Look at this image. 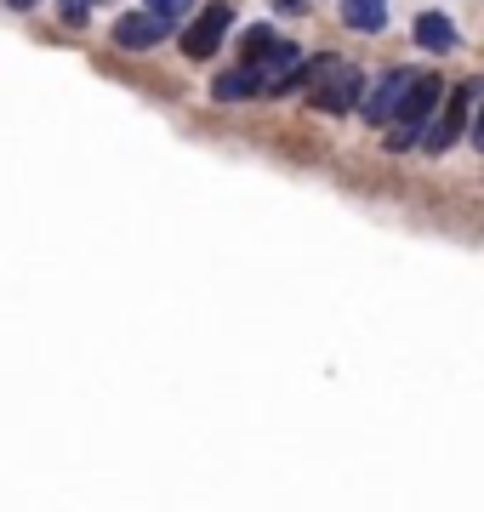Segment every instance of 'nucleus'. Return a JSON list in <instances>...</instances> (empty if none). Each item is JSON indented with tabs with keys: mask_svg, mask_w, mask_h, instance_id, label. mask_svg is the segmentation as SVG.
<instances>
[{
	"mask_svg": "<svg viewBox=\"0 0 484 512\" xmlns=\"http://www.w3.org/2000/svg\"><path fill=\"white\" fill-rule=\"evenodd\" d=\"M410 80H416V69H388V74H382V86H376V92L365 97V120L388 126V114L399 109V97L410 92Z\"/></svg>",
	"mask_w": 484,
	"mask_h": 512,
	"instance_id": "423d86ee",
	"label": "nucleus"
},
{
	"mask_svg": "<svg viewBox=\"0 0 484 512\" xmlns=\"http://www.w3.org/2000/svg\"><path fill=\"white\" fill-rule=\"evenodd\" d=\"M6 6H12V12H29V6H40V0H6Z\"/></svg>",
	"mask_w": 484,
	"mask_h": 512,
	"instance_id": "ddd939ff",
	"label": "nucleus"
},
{
	"mask_svg": "<svg viewBox=\"0 0 484 512\" xmlns=\"http://www.w3.org/2000/svg\"><path fill=\"white\" fill-rule=\"evenodd\" d=\"M228 23H234V6H228V0H211V6H205L200 18H194V23L183 29V57H194V63H205V57H211L217 46H223Z\"/></svg>",
	"mask_w": 484,
	"mask_h": 512,
	"instance_id": "20e7f679",
	"label": "nucleus"
},
{
	"mask_svg": "<svg viewBox=\"0 0 484 512\" xmlns=\"http://www.w3.org/2000/svg\"><path fill=\"white\" fill-rule=\"evenodd\" d=\"M467 120H473V86H456V92L445 97V114H439L428 131H422V148H428V154H445V148H456V137L467 131Z\"/></svg>",
	"mask_w": 484,
	"mask_h": 512,
	"instance_id": "39448f33",
	"label": "nucleus"
},
{
	"mask_svg": "<svg viewBox=\"0 0 484 512\" xmlns=\"http://www.w3.org/2000/svg\"><path fill=\"white\" fill-rule=\"evenodd\" d=\"M114 40H120L126 52H149V46H160V40H166V23H154L149 12H131V18L114 23Z\"/></svg>",
	"mask_w": 484,
	"mask_h": 512,
	"instance_id": "0eeeda50",
	"label": "nucleus"
},
{
	"mask_svg": "<svg viewBox=\"0 0 484 512\" xmlns=\"http://www.w3.org/2000/svg\"><path fill=\"white\" fill-rule=\"evenodd\" d=\"M416 46H428V52H456V23L439 18V12H422V18H416Z\"/></svg>",
	"mask_w": 484,
	"mask_h": 512,
	"instance_id": "1a4fd4ad",
	"label": "nucleus"
},
{
	"mask_svg": "<svg viewBox=\"0 0 484 512\" xmlns=\"http://www.w3.org/2000/svg\"><path fill=\"white\" fill-rule=\"evenodd\" d=\"M439 97H445V86H439V74H416V80H410V92L399 97V109L388 114V120H393L388 143H393V148H410V143H416V137L428 131L433 109H439Z\"/></svg>",
	"mask_w": 484,
	"mask_h": 512,
	"instance_id": "f03ea898",
	"label": "nucleus"
},
{
	"mask_svg": "<svg viewBox=\"0 0 484 512\" xmlns=\"http://www.w3.org/2000/svg\"><path fill=\"white\" fill-rule=\"evenodd\" d=\"M245 63L262 74L257 80L262 92H291V69L302 63V52L291 40H280L274 29H251V35H245Z\"/></svg>",
	"mask_w": 484,
	"mask_h": 512,
	"instance_id": "f257e3e1",
	"label": "nucleus"
},
{
	"mask_svg": "<svg viewBox=\"0 0 484 512\" xmlns=\"http://www.w3.org/2000/svg\"><path fill=\"white\" fill-rule=\"evenodd\" d=\"M280 6H302V0H280Z\"/></svg>",
	"mask_w": 484,
	"mask_h": 512,
	"instance_id": "4468645a",
	"label": "nucleus"
},
{
	"mask_svg": "<svg viewBox=\"0 0 484 512\" xmlns=\"http://www.w3.org/2000/svg\"><path fill=\"white\" fill-rule=\"evenodd\" d=\"M183 12H188V0H149V18H154V23H166V29L183 18Z\"/></svg>",
	"mask_w": 484,
	"mask_h": 512,
	"instance_id": "9b49d317",
	"label": "nucleus"
},
{
	"mask_svg": "<svg viewBox=\"0 0 484 512\" xmlns=\"http://www.w3.org/2000/svg\"><path fill=\"white\" fill-rule=\"evenodd\" d=\"M359 86H365V74L348 69V63L336 57L331 69L319 74L314 86H302V92H308V103H314V109H325V114H348V109L359 103Z\"/></svg>",
	"mask_w": 484,
	"mask_h": 512,
	"instance_id": "7ed1b4c3",
	"label": "nucleus"
},
{
	"mask_svg": "<svg viewBox=\"0 0 484 512\" xmlns=\"http://www.w3.org/2000/svg\"><path fill=\"white\" fill-rule=\"evenodd\" d=\"M211 92L223 97V103H240V97H257L262 86H257V74L251 69H228V74H217V86Z\"/></svg>",
	"mask_w": 484,
	"mask_h": 512,
	"instance_id": "9d476101",
	"label": "nucleus"
},
{
	"mask_svg": "<svg viewBox=\"0 0 484 512\" xmlns=\"http://www.w3.org/2000/svg\"><path fill=\"white\" fill-rule=\"evenodd\" d=\"M342 23L359 35H376L388 23V0H342Z\"/></svg>",
	"mask_w": 484,
	"mask_h": 512,
	"instance_id": "6e6552de",
	"label": "nucleus"
},
{
	"mask_svg": "<svg viewBox=\"0 0 484 512\" xmlns=\"http://www.w3.org/2000/svg\"><path fill=\"white\" fill-rule=\"evenodd\" d=\"M92 6H97V0H57V12H63V23H69V29H80Z\"/></svg>",
	"mask_w": 484,
	"mask_h": 512,
	"instance_id": "f8f14e48",
	"label": "nucleus"
}]
</instances>
